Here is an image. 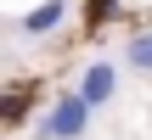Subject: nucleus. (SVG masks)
<instances>
[{"label": "nucleus", "mask_w": 152, "mask_h": 140, "mask_svg": "<svg viewBox=\"0 0 152 140\" xmlns=\"http://www.w3.org/2000/svg\"><path fill=\"white\" fill-rule=\"evenodd\" d=\"M62 17H68V0H39L34 11H23L17 34H23V39H39V34H51V28H56Z\"/></svg>", "instance_id": "7ed1b4c3"}, {"label": "nucleus", "mask_w": 152, "mask_h": 140, "mask_svg": "<svg viewBox=\"0 0 152 140\" xmlns=\"http://www.w3.org/2000/svg\"><path fill=\"white\" fill-rule=\"evenodd\" d=\"M124 62H130L135 73H152V28H141V34L124 39Z\"/></svg>", "instance_id": "20e7f679"}, {"label": "nucleus", "mask_w": 152, "mask_h": 140, "mask_svg": "<svg viewBox=\"0 0 152 140\" xmlns=\"http://www.w3.org/2000/svg\"><path fill=\"white\" fill-rule=\"evenodd\" d=\"M79 95L90 101V112H102V107L118 95V67H113V62H90V67L79 73Z\"/></svg>", "instance_id": "f03ea898"}, {"label": "nucleus", "mask_w": 152, "mask_h": 140, "mask_svg": "<svg viewBox=\"0 0 152 140\" xmlns=\"http://www.w3.org/2000/svg\"><path fill=\"white\" fill-rule=\"evenodd\" d=\"M85 129H90V101H85L79 90H68V95L51 101V112L39 118L34 135H39V140H79Z\"/></svg>", "instance_id": "f257e3e1"}]
</instances>
